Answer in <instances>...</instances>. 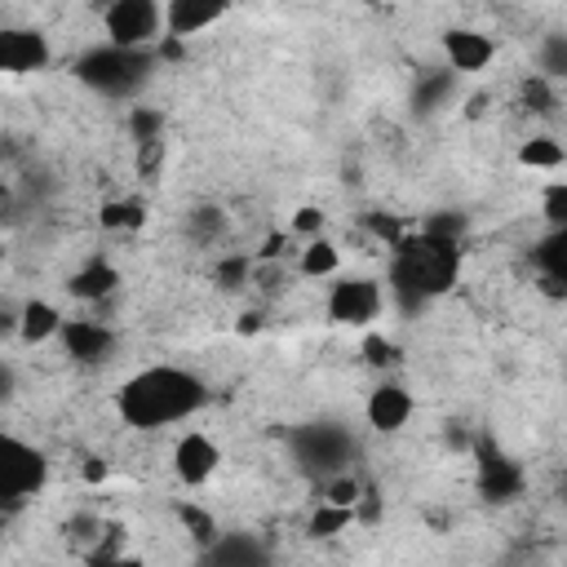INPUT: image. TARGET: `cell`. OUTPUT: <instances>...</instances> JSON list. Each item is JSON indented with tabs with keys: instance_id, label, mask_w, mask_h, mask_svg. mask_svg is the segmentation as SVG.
I'll return each instance as SVG.
<instances>
[{
	"instance_id": "6da1fadb",
	"label": "cell",
	"mask_w": 567,
	"mask_h": 567,
	"mask_svg": "<svg viewBox=\"0 0 567 567\" xmlns=\"http://www.w3.org/2000/svg\"><path fill=\"white\" fill-rule=\"evenodd\" d=\"M204 403H208L204 377H195L190 368H177V363H151V368L133 372L115 394V412L133 430L177 425V421L195 416Z\"/></svg>"
},
{
	"instance_id": "7a4b0ae2",
	"label": "cell",
	"mask_w": 567,
	"mask_h": 567,
	"mask_svg": "<svg viewBox=\"0 0 567 567\" xmlns=\"http://www.w3.org/2000/svg\"><path fill=\"white\" fill-rule=\"evenodd\" d=\"M461 270V239L421 230L394 244V261H390V292L412 310L425 306L430 297H443L456 284Z\"/></svg>"
},
{
	"instance_id": "3957f363",
	"label": "cell",
	"mask_w": 567,
	"mask_h": 567,
	"mask_svg": "<svg viewBox=\"0 0 567 567\" xmlns=\"http://www.w3.org/2000/svg\"><path fill=\"white\" fill-rule=\"evenodd\" d=\"M75 75H80L89 89L106 93V97H128V93H137V89L146 84L151 58H146V49H120V44L106 40V44L89 49V53L75 62Z\"/></svg>"
},
{
	"instance_id": "277c9868",
	"label": "cell",
	"mask_w": 567,
	"mask_h": 567,
	"mask_svg": "<svg viewBox=\"0 0 567 567\" xmlns=\"http://www.w3.org/2000/svg\"><path fill=\"white\" fill-rule=\"evenodd\" d=\"M102 27H106V40L111 44H120V49H146L164 31V4L159 0H115L102 13Z\"/></svg>"
},
{
	"instance_id": "5b68a950",
	"label": "cell",
	"mask_w": 567,
	"mask_h": 567,
	"mask_svg": "<svg viewBox=\"0 0 567 567\" xmlns=\"http://www.w3.org/2000/svg\"><path fill=\"white\" fill-rule=\"evenodd\" d=\"M49 483V456L35 443H22L18 434H4V505H22L40 496Z\"/></svg>"
},
{
	"instance_id": "8992f818",
	"label": "cell",
	"mask_w": 567,
	"mask_h": 567,
	"mask_svg": "<svg viewBox=\"0 0 567 567\" xmlns=\"http://www.w3.org/2000/svg\"><path fill=\"white\" fill-rule=\"evenodd\" d=\"M381 306H385V297H381V284H377V279L346 275V279L332 284L323 310H328V319L341 323V328H363V323H372V319L381 315Z\"/></svg>"
},
{
	"instance_id": "52a82bcc",
	"label": "cell",
	"mask_w": 567,
	"mask_h": 567,
	"mask_svg": "<svg viewBox=\"0 0 567 567\" xmlns=\"http://www.w3.org/2000/svg\"><path fill=\"white\" fill-rule=\"evenodd\" d=\"M49 62H53V49L40 27H4L0 31V66L9 75H35V71H49Z\"/></svg>"
},
{
	"instance_id": "ba28073f",
	"label": "cell",
	"mask_w": 567,
	"mask_h": 567,
	"mask_svg": "<svg viewBox=\"0 0 567 567\" xmlns=\"http://www.w3.org/2000/svg\"><path fill=\"white\" fill-rule=\"evenodd\" d=\"M217 465H221V447H217L208 434L186 430V434L173 443V474H177V483L204 487V483L217 474Z\"/></svg>"
},
{
	"instance_id": "9c48e42d",
	"label": "cell",
	"mask_w": 567,
	"mask_h": 567,
	"mask_svg": "<svg viewBox=\"0 0 567 567\" xmlns=\"http://www.w3.org/2000/svg\"><path fill=\"white\" fill-rule=\"evenodd\" d=\"M443 58H447V66H452L456 75H474V71L492 66L496 40L483 35V31H474V27H452V31L443 35Z\"/></svg>"
},
{
	"instance_id": "30bf717a",
	"label": "cell",
	"mask_w": 567,
	"mask_h": 567,
	"mask_svg": "<svg viewBox=\"0 0 567 567\" xmlns=\"http://www.w3.org/2000/svg\"><path fill=\"white\" fill-rule=\"evenodd\" d=\"M230 13V0H164V31L177 40H190L221 22Z\"/></svg>"
},
{
	"instance_id": "8fae6325",
	"label": "cell",
	"mask_w": 567,
	"mask_h": 567,
	"mask_svg": "<svg viewBox=\"0 0 567 567\" xmlns=\"http://www.w3.org/2000/svg\"><path fill=\"white\" fill-rule=\"evenodd\" d=\"M363 416H368V425H372L377 434H394V430H403V425L412 421V394H408L399 381H381V385L368 394Z\"/></svg>"
},
{
	"instance_id": "7c38bea8",
	"label": "cell",
	"mask_w": 567,
	"mask_h": 567,
	"mask_svg": "<svg viewBox=\"0 0 567 567\" xmlns=\"http://www.w3.org/2000/svg\"><path fill=\"white\" fill-rule=\"evenodd\" d=\"M62 346H66L71 359H80V363H97V359H106V354L115 350V337H111L106 323H93V319H66V323H62Z\"/></svg>"
},
{
	"instance_id": "4fadbf2b",
	"label": "cell",
	"mask_w": 567,
	"mask_h": 567,
	"mask_svg": "<svg viewBox=\"0 0 567 567\" xmlns=\"http://www.w3.org/2000/svg\"><path fill=\"white\" fill-rule=\"evenodd\" d=\"M478 487H483L487 501H509L523 487V474H518V465L509 456H501L496 447L483 443L478 447Z\"/></svg>"
},
{
	"instance_id": "5bb4252c",
	"label": "cell",
	"mask_w": 567,
	"mask_h": 567,
	"mask_svg": "<svg viewBox=\"0 0 567 567\" xmlns=\"http://www.w3.org/2000/svg\"><path fill=\"white\" fill-rule=\"evenodd\" d=\"M120 288V270L106 261V257H89L71 279H66V292L75 297V301H102V297H111Z\"/></svg>"
},
{
	"instance_id": "9a60e30c",
	"label": "cell",
	"mask_w": 567,
	"mask_h": 567,
	"mask_svg": "<svg viewBox=\"0 0 567 567\" xmlns=\"http://www.w3.org/2000/svg\"><path fill=\"white\" fill-rule=\"evenodd\" d=\"M62 310L53 306V301H44V297H31V301H22V310H18V337L27 341V346H40V341H49V337H62Z\"/></svg>"
},
{
	"instance_id": "2e32d148",
	"label": "cell",
	"mask_w": 567,
	"mask_h": 567,
	"mask_svg": "<svg viewBox=\"0 0 567 567\" xmlns=\"http://www.w3.org/2000/svg\"><path fill=\"white\" fill-rule=\"evenodd\" d=\"M337 266H341V248H337L328 235L306 239L301 252H297V270H301L306 279H328V275H337Z\"/></svg>"
},
{
	"instance_id": "e0dca14e",
	"label": "cell",
	"mask_w": 567,
	"mask_h": 567,
	"mask_svg": "<svg viewBox=\"0 0 567 567\" xmlns=\"http://www.w3.org/2000/svg\"><path fill=\"white\" fill-rule=\"evenodd\" d=\"M518 164L523 168H563L567 164V151L554 137H532V142L518 146Z\"/></svg>"
},
{
	"instance_id": "ac0fdd59",
	"label": "cell",
	"mask_w": 567,
	"mask_h": 567,
	"mask_svg": "<svg viewBox=\"0 0 567 567\" xmlns=\"http://www.w3.org/2000/svg\"><path fill=\"white\" fill-rule=\"evenodd\" d=\"M359 518V509H350V505H332V501H319V509L310 514V536H337V532H346L350 523Z\"/></svg>"
},
{
	"instance_id": "d6986e66",
	"label": "cell",
	"mask_w": 567,
	"mask_h": 567,
	"mask_svg": "<svg viewBox=\"0 0 567 567\" xmlns=\"http://www.w3.org/2000/svg\"><path fill=\"white\" fill-rule=\"evenodd\" d=\"M540 270L567 288V226H554V235L540 244Z\"/></svg>"
},
{
	"instance_id": "ffe728a7",
	"label": "cell",
	"mask_w": 567,
	"mask_h": 567,
	"mask_svg": "<svg viewBox=\"0 0 567 567\" xmlns=\"http://www.w3.org/2000/svg\"><path fill=\"white\" fill-rule=\"evenodd\" d=\"M97 221H102L106 230H137V226L146 221V208L133 204V199H111V204H102Z\"/></svg>"
},
{
	"instance_id": "44dd1931",
	"label": "cell",
	"mask_w": 567,
	"mask_h": 567,
	"mask_svg": "<svg viewBox=\"0 0 567 567\" xmlns=\"http://www.w3.org/2000/svg\"><path fill=\"white\" fill-rule=\"evenodd\" d=\"M128 133L137 137V146H142V142H155V137L164 133V115H159L155 106H133V111H128Z\"/></svg>"
},
{
	"instance_id": "7402d4cb",
	"label": "cell",
	"mask_w": 567,
	"mask_h": 567,
	"mask_svg": "<svg viewBox=\"0 0 567 567\" xmlns=\"http://www.w3.org/2000/svg\"><path fill=\"white\" fill-rule=\"evenodd\" d=\"M323 501L359 509V501H363V483H359L354 474H337V478H328V487H323Z\"/></svg>"
},
{
	"instance_id": "603a6c76",
	"label": "cell",
	"mask_w": 567,
	"mask_h": 567,
	"mask_svg": "<svg viewBox=\"0 0 567 567\" xmlns=\"http://www.w3.org/2000/svg\"><path fill=\"white\" fill-rule=\"evenodd\" d=\"M540 213L549 217V226H567V182H549L540 190Z\"/></svg>"
},
{
	"instance_id": "cb8c5ba5",
	"label": "cell",
	"mask_w": 567,
	"mask_h": 567,
	"mask_svg": "<svg viewBox=\"0 0 567 567\" xmlns=\"http://www.w3.org/2000/svg\"><path fill=\"white\" fill-rule=\"evenodd\" d=\"M177 514L186 518V527H190V536H195L199 545H213V540H217V523H213V514H204V509H195V505H182Z\"/></svg>"
},
{
	"instance_id": "d4e9b609",
	"label": "cell",
	"mask_w": 567,
	"mask_h": 567,
	"mask_svg": "<svg viewBox=\"0 0 567 567\" xmlns=\"http://www.w3.org/2000/svg\"><path fill=\"white\" fill-rule=\"evenodd\" d=\"M540 71L545 75H563L567 71V40L563 35H545V44H540Z\"/></svg>"
},
{
	"instance_id": "484cf974",
	"label": "cell",
	"mask_w": 567,
	"mask_h": 567,
	"mask_svg": "<svg viewBox=\"0 0 567 567\" xmlns=\"http://www.w3.org/2000/svg\"><path fill=\"white\" fill-rule=\"evenodd\" d=\"M323 208H315V204H306V208H297L292 213V235H301V239H315V235H323Z\"/></svg>"
},
{
	"instance_id": "4316f807",
	"label": "cell",
	"mask_w": 567,
	"mask_h": 567,
	"mask_svg": "<svg viewBox=\"0 0 567 567\" xmlns=\"http://www.w3.org/2000/svg\"><path fill=\"white\" fill-rule=\"evenodd\" d=\"M195 230H199V239H208V235H221V230H226V217H221V208H195Z\"/></svg>"
},
{
	"instance_id": "83f0119b",
	"label": "cell",
	"mask_w": 567,
	"mask_h": 567,
	"mask_svg": "<svg viewBox=\"0 0 567 567\" xmlns=\"http://www.w3.org/2000/svg\"><path fill=\"white\" fill-rule=\"evenodd\" d=\"M248 275V257H230V261H221L217 266V279H221V288H239V279Z\"/></svg>"
},
{
	"instance_id": "f1b7e54d",
	"label": "cell",
	"mask_w": 567,
	"mask_h": 567,
	"mask_svg": "<svg viewBox=\"0 0 567 567\" xmlns=\"http://www.w3.org/2000/svg\"><path fill=\"white\" fill-rule=\"evenodd\" d=\"M363 350H368V359H372L377 368H385V363H390V354H394V350H390L381 337H368V346H363Z\"/></svg>"
},
{
	"instance_id": "f546056e",
	"label": "cell",
	"mask_w": 567,
	"mask_h": 567,
	"mask_svg": "<svg viewBox=\"0 0 567 567\" xmlns=\"http://www.w3.org/2000/svg\"><path fill=\"white\" fill-rule=\"evenodd\" d=\"M84 478H89V483H102V478H106V461L89 456V461H84Z\"/></svg>"
},
{
	"instance_id": "4dcf8cb0",
	"label": "cell",
	"mask_w": 567,
	"mask_h": 567,
	"mask_svg": "<svg viewBox=\"0 0 567 567\" xmlns=\"http://www.w3.org/2000/svg\"><path fill=\"white\" fill-rule=\"evenodd\" d=\"M235 328H239V332H257V328H261V315H239Z\"/></svg>"
},
{
	"instance_id": "1f68e13d",
	"label": "cell",
	"mask_w": 567,
	"mask_h": 567,
	"mask_svg": "<svg viewBox=\"0 0 567 567\" xmlns=\"http://www.w3.org/2000/svg\"><path fill=\"white\" fill-rule=\"evenodd\" d=\"M89 4H93V9H97V13H106V9H111V4H115V0H89Z\"/></svg>"
}]
</instances>
